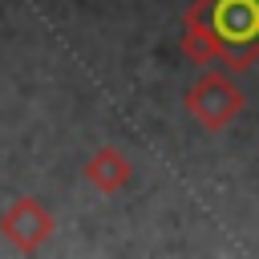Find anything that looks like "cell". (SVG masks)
Wrapping results in <instances>:
<instances>
[{"instance_id": "cell-1", "label": "cell", "mask_w": 259, "mask_h": 259, "mask_svg": "<svg viewBox=\"0 0 259 259\" xmlns=\"http://www.w3.org/2000/svg\"><path fill=\"white\" fill-rule=\"evenodd\" d=\"M182 53L194 65L251 69L259 61V0H190L182 12Z\"/></svg>"}, {"instance_id": "cell-2", "label": "cell", "mask_w": 259, "mask_h": 259, "mask_svg": "<svg viewBox=\"0 0 259 259\" xmlns=\"http://www.w3.org/2000/svg\"><path fill=\"white\" fill-rule=\"evenodd\" d=\"M186 109H190V117H194L202 130L219 134V130H227V125L247 109V97H243L239 81L231 77V69H206V73L186 89Z\"/></svg>"}, {"instance_id": "cell-3", "label": "cell", "mask_w": 259, "mask_h": 259, "mask_svg": "<svg viewBox=\"0 0 259 259\" xmlns=\"http://www.w3.org/2000/svg\"><path fill=\"white\" fill-rule=\"evenodd\" d=\"M0 235H4L16 251L32 255V251H40V247L49 243V235H53V214H49V206H45L40 198H32V194L12 198L8 210L0 214Z\"/></svg>"}, {"instance_id": "cell-4", "label": "cell", "mask_w": 259, "mask_h": 259, "mask_svg": "<svg viewBox=\"0 0 259 259\" xmlns=\"http://www.w3.org/2000/svg\"><path fill=\"white\" fill-rule=\"evenodd\" d=\"M130 178H134V162H130V154L121 146H101V150H93L85 158V182L93 190H101V194L125 190Z\"/></svg>"}]
</instances>
